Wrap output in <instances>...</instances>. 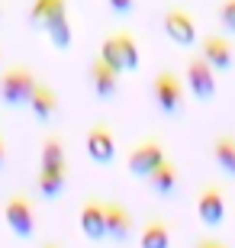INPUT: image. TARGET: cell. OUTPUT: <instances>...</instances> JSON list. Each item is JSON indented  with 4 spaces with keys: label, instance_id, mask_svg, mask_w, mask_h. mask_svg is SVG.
<instances>
[{
    "label": "cell",
    "instance_id": "cell-12",
    "mask_svg": "<svg viewBox=\"0 0 235 248\" xmlns=\"http://www.w3.org/2000/svg\"><path fill=\"white\" fill-rule=\"evenodd\" d=\"M78 222H81V232L91 242H103L107 239V226H103V203L97 197L81 203V213H78Z\"/></svg>",
    "mask_w": 235,
    "mask_h": 248
},
{
    "label": "cell",
    "instance_id": "cell-4",
    "mask_svg": "<svg viewBox=\"0 0 235 248\" xmlns=\"http://www.w3.org/2000/svg\"><path fill=\"white\" fill-rule=\"evenodd\" d=\"M152 93H155V103L164 116H177L184 110V84L174 71H158L152 81Z\"/></svg>",
    "mask_w": 235,
    "mask_h": 248
},
{
    "label": "cell",
    "instance_id": "cell-24",
    "mask_svg": "<svg viewBox=\"0 0 235 248\" xmlns=\"http://www.w3.org/2000/svg\"><path fill=\"white\" fill-rule=\"evenodd\" d=\"M197 248H229V245H226L222 239H209V235H206V239L197 242Z\"/></svg>",
    "mask_w": 235,
    "mask_h": 248
},
{
    "label": "cell",
    "instance_id": "cell-13",
    "mask_svg": "<svg viewBox=\"0 0 235 248\" xmlns=\"http://www.w3.org/2000/svg\"><path fill=\"white\" fill-rule=\"evenodd\" d=\"M91 84H94V93H97L100 100H113L116 97V91H119V71H113L103 58H94L91 62Z\"/></svg>",
    "mask_w": 235,
    "mask_h": 248
},
{
    "label": "cell",
    "instance_id": "cell-21",
    "mask_svg": "<svg viewBox=\"0 0 235 248\" xmlns=\"http://www.w3.org/2000/svg\"><path fill=\"white\" fill-rule=\"evenodd\" d=\"M42 165H68L62 136H46V142H42Z\"/></svg>",
    "mask_w": 235,
    "mask_h": 248
},
{
    "label": "cell",
    "instance_id": "cell-22",
    "mask_svg": "<svg viewBox=\"0 0 235 248\" xmlns=\"http://www.w3.org/2000/svg\"><path fill=\"white\" fill-rule=\"evenodd\" d=\"M219 23H222L226 32L235 36V0H222V3H219Z\"/></svg>",
    "mask_w": 235,
    "mask_h": 248
},
{
    "label": "cell",
    "instance_id": "cell-16",
    "mask_svg": "<svg viewBox=\"0 0 235 248\" xmlns=\"http://www.w3.org/2000/svg\"><path fill=\"white\" fill-rule=\"evenodd\" d=\"M148 184H152V190L155 193H161V197H171L174 193V187H177V168H174V161L168 155L158 161V165L148 171Z\"/></svg>",
    "mask_w": 235,
    "mask_h": 248
},
{
    "label": "cell",
    "instance_id": "cell-23",
    "mask_svg": "<svg viewBox=\"0 0 235 248\" xmlns=\"http://www.w3.org/2000/svg\"><path fill=\"white\" fill-rule=\"evenodd\" d=\"M107 3H110V10H113L116 16H126L129 10L136 7V0H107Z\"/></svg>",
    "mask_w": 235,
    "mask_h": 248
},
{
    "label": "cell",
    "instance_id": "cell-17",
    "mask_svg": "<svg viewBox=\"0 0 235 248\" xmlns=\"http://www.w3.org/2000/svg\"><path fill=\"white\" fill-rule=\"evenodd\" d=\"M213 161H216L229 177H235V136L232 132H219L213 139Z\"/></svg>",
    "mask_w": 235,
    "mask_h": 248
},
{
    "label": "cell",
    "instance_id": "cell-20",
    "mask_svg": "<svg viewBox=\"0 0 235 248\" xmlns=\"http://www.w3.org/2000/svg\"><path fill=\"white\" fill-rule=\"evenodd\" d=\"M42 29L48 32V39H52L55 48H68L71 46V19H68V10L58 13V16H52Z\"/></svg>",
    "mask_w": 235,
    "mask_h": 248
},
{
    "label": "cell",
    "instance_id": "cell-2",
    "mask_svg": "<svg viewBox=\"0 0 235 248\" xmlns=\"http://www.w3.org/2000/svg\"><path fill=\"white\" fill-rule=\"evenodd\" d=\"M32 87H36V74L29 71L26 64H10L7 71L0 74V100L7 107H26Z\"/></svg>",
    "mask_w": 235,
    "mask_h": 248
},
{
    "label": "cell",
    "instance_id": "cell-18",
    "mask_svg": "<svg viewBox=\"0 0 235 248\" xmlns=\"http://www.w3.org/2000/svg\"><path fill=\"white\" fill-rule=\"evenodd\" d=\"M142 248H171V222L164 219H148L142 235H139Z\"/></svg>",
    "mask_w": 235,
    "mask_h": 248
},
{
    "label": "cell",
    "instance_id": "cell-19",
    "mask_svg": "<svg viewBox=\"0 0 235 248\" xmlns=\"http://www.w3.org/2000/svg\"><path fill=\"white\" fill-rule=\"evenodd\" d=\"M68 10V0H32V7H29V23L32 26H46L52 16H58V13H64Z\"/></svg>",
    "mask_w": 235,
    "mask_h": 248
},
{
    "label": "cell",
    "instance_id": "cell-25",
    "mask_svg": "<svg viewBox=\"0 0 235 248\" xmlns=\"http://www.w3.org/2000/svg\"><path fill=\"white\" fill-rule=\"evenodd\" d=\"M3 158H7V142H3V136H0V168H3Z\"/></svg>",
    "mask_w": 235,
    "mask_h": 248
},
{
    "label": "cell",
    "instance_id": "cell-5",
    "mask_svg": "<svg viewBox=\"0 0 235 248\" xmlns=\"http://www.w3.org/2000/svg\"><path fill=\"white\" fill-rule=\"evenodd\" d=\"M187 84H190V93L197 100H213L216 97V74L203 62V55H193L187 62Z\"/></svg>",
    "mask_w": 235,
    "mask_h": 248
},
{
    "label": "cell",
    "instance_id": "cell-15",
    "mask_svg": "<svg viewBox=\"0 0 235 248\" xmlns=\"http://www.w3.org/2000/svg\"><path fill=\"white\" fill-rule=\"evenodd\" d=\"M26 107L32 110V116H36L39 123H48L55 113H58V93H55L48 84L36 81V87H32V93H29Z\"/></svg>",
    "mask_w": 235,
    "mask_h": 248
},
{
    "label": "cell",
    "instance_id": "cell-1",
    "mask_svg": "<svg viewBox=\"0 0 235 248\" xmlns=\"http://www.w3.org/2000/svg\"><path fill=\"white\" fill-rule=\"evenodd\" d=\"M100 58L113 68V71H136L139 68V46L136 39L129 36L126 29H116V32H110L103 39V46H100Z\"/></svg>",
    "mask_w": 235,
    "mask_h": 248
},
{
    "label": "cell",
    "instance_id": "cell-6",
    "mask_svg": "<svg viewBox=\"0 0 235 248\" xmlns=\"http://www.w3.org/2000/svg\"><path fill=\"white\" fill-rule=\"evenodd\" d=\"M103 226H107V239H113L116 245H126L132 239V216L119 200L103 203Z\"/></svg>",
    "mask_w": 235,
    "mask_h": 248
},
{
    "label": "cell",
    "instance_id": "cell-11",
    "mask_svg": "<svg viewBox=\"0 0 235 248\" xmlns=\"http://www.w3.org/2000/svg\"><path fill=\"white\" fill-rule=\"evenodd\" d=\"M197 213L203 219V226H219L226 219V193H222V187H216V184L203 187V193L197 200Z\"/></svg>",
    "mask_w": 235,
    "mask_h": 248
},
{
    "label": "cell",
    "instance_id": "cell-26",
    "mask_svg": "<svg viewBox=\"0 0 235 248\" xmlns=\"http://www.w3.org/2000/svg\"><path fill=\"white\" fill-rule=\"evenodd\" d=\"M42 248H62V245H55V242H46V245H42Z\"/></svg>",
    "mask_w": 235,
    "mask_h": 248
},
{
    "label": "cell",
    "instance_id": "cell-3",
    "mask_svg": "<svg viewBox=\"0 0 235 248\" xmlns=\"http://www.w3.org/2000/svg\"><path fill=\"white\" fill-rule=\"evenodd\" d=\"M3 219H7L10 232L16 239H32L36 235V210H32V200L26 193H13L3 203Z\"/></svg>",
    "mask_w": 235,
    "mask_h": 248
},
{
    "label": "cell",
    "instance_id": "cell-10",
    "mask_svg": "<svg viewBox=\"0 0 235 248\" xmlns=\"http://www.w3.org/2000/svg\"><path fill=\"white\" fill-rule=\"evenodd\" d=\"M87 155L97 161V165H110L113 155H116V139H113V129L107 123H94L91 132H87Z\"/></svg>",
    "mask_w": 235,
    "mask_h": 248
},
{
    "label": "cell",
    "instance_id": "cell-14",
    "mask_svg": "<svg viewBox=\"0 0 235 248\" xmlns=\"http://www.w3.org/2000/svg\"><path fill=\"white\" fill-rule=\"evenodd\" d=\"M64 184H68V165H42L36 174V190L39 197L46 200H55L64 193Z\"/></svg>",
    "mask_w": 235,
    "mask_h": 248
},
{
    "label": "cell",
    "instance_id": "cell-7",
    "mask_svg": "<svg viewBox=\"0 0 235 248\" xmlns=\"http://www.w3.org/2000/svg\"><path fill=\"white\" fill-rule=\"evenodd\" d=\"M161 158H164L161 142H155V139H145V142L132 145V152H129V158H126V168H129V174L145 177L155 165H158V161H161Z\"/></svg>",
    "mask_w": 235,
    "mask_h": 248
},
{
    "label": "cell",
    "instance_id": "cell-8",
    "mask_svg": "<svg viewBox=\"0 0 235 248\" xmlns=\"http://www.w3.org/2000/svg\"><path fill=\"white\" fill-rule=\"evenodd\" d=\"M164 32H168L171 42H177V46H193V42H197V19L190 16L187 10L171 7L164 13Z\"/></svg>",
    "mask_w": 235,
    "mask_h": 248
},
{
    "label": "cell",
    "instance_id": "cell-9",
    "mask_svg": "<svg viewBox=\"0 0 235 248\" xmlns=\"http://www.w3.org/2000/svg\"><path fill=\"white\" fill-rule=\"evenodd\" d=\"M200 55H203V62H206L209 68H216V71H229V68H232V62H235L229 39L219 36V32L203 36V42H200Z\"/></svg>",
    "mask_w": 235,
    "mask_h": 248
}]
</instances>
